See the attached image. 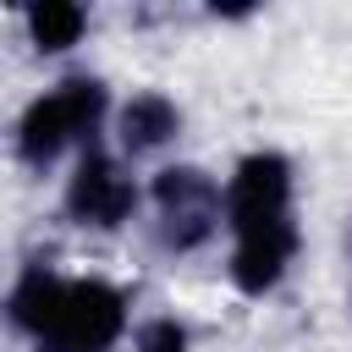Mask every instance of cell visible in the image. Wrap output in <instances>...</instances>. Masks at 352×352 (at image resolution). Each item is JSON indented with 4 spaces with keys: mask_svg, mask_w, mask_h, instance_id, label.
Masks as SVG:
<instances>
[{
    "mask_svg": "<svg viewBox=\"0 0 352 352\" xmlns=\"http://www.w3.org/2000/svg\"><path fill=\"white\" fill-rule=\"evenodd\" d=\"M292 165L280 154H248L226 187V214L242 231H258V226H275V220H292Z\"/></svg>",
    "mask_w": 352,
    "mask_h": 352,
    "instance_id": "277c9868",
    "label": "cell"
},
{
    "mask_svg": "<svg viewBox=\"0 0 352 352\" xmlns=\"http://www.w3.org/2000/svg\"><path fill=\"white\" fill-rule=\"evenodd\" d=\"M60 297H66V280H55L50 270H28V275L16 280V292H11V319H16L22 330L44 336L50 319H55V308H60Z\"/></svg>",
    "mask_w": 352,
    "mask_h": 352,
    "instance_id": "ba28073f",
    "label": "cell"
},
{
    "mask_svg": "<svg viewBox=\"0 0 352 352\" xmlns=\"http://www.w3.org/2000/svg\"><path fill=\"white\" fill-rule=\"evenodd\" d=\"M154 204H160V236L165 248L187 253L198 242H209L214 220H220V187L192 170V165H170L154 176Z\"/></svg>",
    "mask_w": 352,
    "mask_h": 352,
    "instance_id": "3957f363",
    "label": "cell"
},
{
    "mask_svg": "<svg viewBox=\"0 0 352 352\" xmlns=\"http://www.w3.org/2000/svg\"><path fill=\"white\" fill-rule=\"evenodd\" d=\"M66 209H72V220L110 231V226H121V220L138 209V187H132V176H126L110 154L88 148V154L77 160L72 187H66Z\"/></svg>",
    "mask_w": 352,
    "mask_h": 352,
    "instance_id": "5b68a950",
    "label": "cell"
},
{
    "mask_svg": "<svg viewBox=\"0 0 352 352\" xmlns=\"http://www.w3.org/2000/svg\"><path fill=\"white\" fill-rule=\"evenodd\" d=\"M292 253H297V226H292V220L242 231V236H236V253H231V280H236L248 297H264V292L286 275Z\"/></svg>",
    "mask_w": 352,
    "mask_h": 352,
    "instance_id": "8992f818",
    "label": "cell"
},
{
    "mask_svg": "<svg viewBox=\"0 0 352 352\" xmlns=\"http://www.w3.org/2000/svg\"><path fill=\"white\" fill-rule=\"evenodd\" d=\"M28 28H33V44L38 50H72L82 38V6H66V0H44L28 11Z\"/></svg>",
    "mask_w": 352,
    "mask_h": 352,
    "instance_id": "9c48e42d",
    "label": "cell"
},
{
    "mask_svg": "<svg viewBox=\"0 0 352 352\" xmlns=\"http://www.w3.org/2000/svg\"><path fill=\"white\" fill-rule=\"evenodd\" d=\"M99 116H104V88H99L94 77H72V82L50 88L44 99H33V104L22 110L16 148H22L28 165H44V160H55L72 138L94 132Z\"/></svg>",
    "mask_w": 352,
    "mask_h": 352,
    "instance_id": "6da1fadb",
    "label": "cell"
},
{
    "mask_svg": "<svg viewBox=\"0 0 352 352\" xmlns=\"http://www.w3.org/2000/svg\"><path fill=\"white\" fill-rule=\"evenodd\" d=\"M176 126H182V116H176V104H170L165 94H138V99L121 110V143H126L132 154H148V148L170 143Z\"/></svg>",
    "mask_w": 352,
    "mask_h": 352,
    "instance_id": "52a82bcc",
    "label": "cell"
},
{
    "mask_svg": "<svg viewBox=\"0 0 352 352\" xmlns=\"http://www.w3.org/2000/svg\"><path fill=\"white\" fill-rule=\"evenodd\" d=\"M138 352H187V330L176 319H154L138 330Z\"/></svg>",
    "mask_w": 352,
    "mask_h": 352,
    "instance_id": "30bf717a",
    "label": "cell"
},
{
    "mask_svg": "<svg viewBox=\"0 0 352 352\" xmlns=\"http://www.w3.org/2000/svg\"><path fill=\"white\" fill-rule=\"evenodd\" d=\"M126 324V302L104 280H66V297L38 336V352H110Z\"/></svg>",
    "mask_w": 352,
    "mask_h": 352,
    "instance_id": "7a4b0ae2",
    "label": "cell"
}]
</instances>
